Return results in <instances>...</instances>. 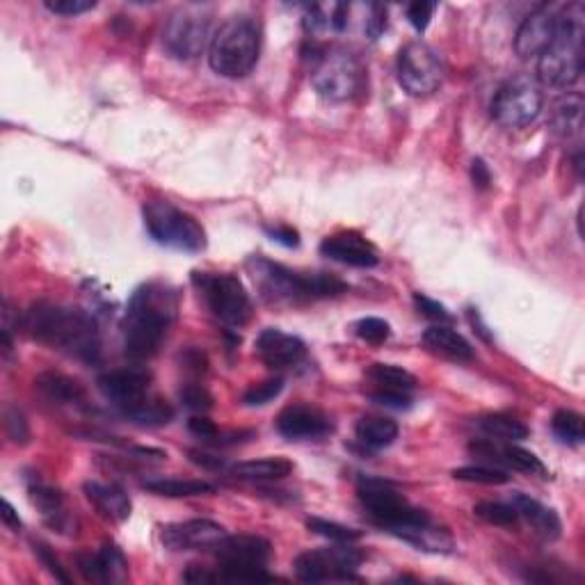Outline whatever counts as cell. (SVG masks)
<instances>
[{"label":"cell","instance_id":"1","mask_svg":"<svg viewBox=\"0 0 585 585\" xmlns=\"http://www.w3.org/2000/svg\"><path fill=\"white\" fill-rule=\"evenodd\" d=\"M23 327H26L32 339L67 352L71 357L83 359V362H96L99 359V327L83 309L37 302L23 316Z\"/></svg>","mask_w":585,"mask_h":585},{"label":"cell","instance_id":"2","mask_svg":"<svg viewBox=\"0 0 585 585\" xmlns=\"http://www.w3.org/2000/svg\"><path fill=\"white\" fill-rule=\"evenodd\" d=\"M179 300L170 286L144 284L133 293L124 318V352L133 362H147L163 346L174 323Z\"/></svg>","mask_w":585,"mask_h":585},{"label":"cell","instance_id":"3","mask_svg":"<svg viewBox=\"0 0 585 585\" xmlns=\"http://www.w3.org/2000/svg\"><path fill=\"white\" fill-rule=\"evenodd\" d=\"M585 5L581 0L563 5L554 42L538 58V76L549 87H570L583 74Z\"/></svg>","mask_w":585,"mask_h":585},{"label":"cell","instance_id":"4","mask_svg":"<svg viewBox=\"0 0 585 585\" xmlns=\"http://www.w3.org/2000/svg\"><path fill=\"white\" fill-rule=\"evenodd\" d=\"M261 28L250 14H236L215 30L208 62L218 76L245 78L259 62Z\"/></svg>","mask_w":585,"mask_h":585},{"label":"cell","instance_id":"5","mask_svg":"<svg viewBox=\"0 0 585 585\" xmlns=\"http://www.w3.org/2000/svg\"><path fill=\"white\" fill-rule=\"evenodd\" d=\"M357 494L371 522L387 528L389 533L398 535V538H403L405 533L414 531V528L430 524L426 510L412 508L403 494H398L394 487L382 483V480H364Z\"/></svg>","mask_w":585,"mask_h":585},{"label":"cell","instance_id":"6","mask_svg":"<svg viewBox=\"0 0 585 585\" xmlns=\"http://www.w3.org/2000/svg\"><path fill=\"white\" fill-rule=\"evenodd\" d=\"M316 92L332 103H346L362 96L366 90V67L355 53L334 48L323 51L314 64Z\"/></svg>","mask_w":585,"mask_h":585},{"label":"cell","instance_id":"7","mask_svg":"<svg viewBox=\"0 0 585 585\" xmlns=\"http://www.w3.org/2000/svg\"><path fill=\"white\" fill-rule=\"evenodd\" d=\"M144 227L158 245L179 252H202L206 247V231L192 215L183 213L172 202L154 199L142 208Z\"/></svg>","mask_w":585,"mask_h":585},{"label":"cell","instance_id":"8","mask_svg":"<svg viewBox=\"0 0 585 585\" xmlns=\"http://www.w3.org/2000/svg\"><path fill=\"white\" fill-rule=\"evenodd\" d=\"M192 284L202 293L208 309L220 323L243 327L252 318V300L247 288L229 272H192Z\"/></svg>","mask_w":585,"mask_h":585},{"label":"cell","instance_id":"9","mask_svg":"<svg viewBox=\"0 0 585 585\" xmlns=\"http://www.w3.org/2000/svg\"><path fill=\"white\" fill-rule=\"evenodd\" d=\"M211 7L181 5L174 10L163 28L165 51L176 60H197L211 46Z\"/></svg>","mask_w":585,"mask_h":585},{"label":"cell","instance_id":"10","mask_svg":"<svg viewBox=\"0 0 585 585\" xmlns=\"http://www.w3.org/2000/svg\"><path fill=\"white\" fill-rule=\"evenodd\" d=\"M218 579L224 581H270L266 572L270 542L259 535H227L218 549Z\"/></svg>","mask_w":585,"mask_h":585},{"label":"cell","instance_id":"11","mask_svg":"<svg viewBox=\"0 0 585 585\" xmlns=\"http://www.w3.org/2000/svg\"><path fill=\"white\" fill-rule=\"evenodd\" d=\"M542 87L531 76H515L503 83L492 101V117L506 128H526L542 110Z\"/></svg>","mask_w":585,"mask_h":585},{"label":"cell","instance_id":"12","mask_svg":"<svg viewBox=\"0 0 585 585\" xmlns=\"http://www.w3.org/2000/svg\"><path fill=\"white\" fill-rule=\"evenodd\" d=\"M398 80L403 90L412 96L435 94L444 83V64L430 44L410 42L398 53Z\"/></svg>","mask_w":585,"mask_h":585},{"label":"cell","instance_id":"13","mask_svg":"<svg viewBox=\"0 0 585 585\" xmlns=\"http://www.w3.org/2000/svg\"><path fill=\"white\" fill-rule=\"evenodd\" d=\"M364 554L352 544L334 542L332 549L307 551L295 558V574L304 583L323 581H357L355 570L362 565Z\"/></svg>","mask_w":585,"mask_h":585},{"label":"cell","instance_id":"14","mask_svg":"<svg viewBox=\"0 0 585 585\" xmlns=\"http://www.w3.org/2000/svg\"><path fill=\"white\" fill-rule=\"evenodd\" d=\"M560 14H563V3H544L526 16L515 37V51L519 58H540L547 51L558 32Z\"/></svg>","mask_w":585,"mask_h":585},{"label":"cell","instance_id":"15","mask_svg":"<svg viewBox=\"0 0 585 585\" xmlns=\"http://www.w3.org/2000/svg\"><path fill=\"white\" fill-rule=\"evenodd\" d=\"M252 275L259 284L263 298L272 302H300L307 300L304 291V272H293L268 259H254L250 263Z\"/></svg>","mask_w":585,"mask_h":585},{"label":"cell","instance_id":"16","mask_svg":"<svg viewBox=\"0 0 585 585\" xmlns=\"http://www.w3.org/2000/svg\"><path fill=\"white\" fill-rule=\"evenodd\" d=\"M160 540L170 551H211L227 540V531L211 519H190L165 526Z\"/></svg>","mask_w":585,"mask_h":585},{"label":"cell","instance_id":"17","mask_svg":"<svg viewBox=\"0 0 585 585\" xmlns=\"http://www.w3.org/2000/svg\"><path fill=\"white\" fill-rule=\"evenodd\" d=\"M277 430L286 439H320L332 432V421L323 410L314 405H288L282 414L277 416Z\"/></svg>","mask_w":585,"mask_h":585},{"label":"cell","instance_id":"18","mask_svg":"<svg viewBox=\"0 0 585 585\" xmlns=\"http://www.w3.org/2000/svg\"><path fill=\"white\" fill-rule=\"evenodd\" d=\"M256 352H259L263 364L279 371V368L300 364L307 357V346L298 336L277 330V327H268L256 339Z\"/></svg>","mask_w":585,"mask_h":585},{"label":"cell","instance_id":"19","mask_svg":"<svg viewBox=\"0 0 585 585\" xmlns=\"http://www.w3.org/2000/svg\"><path fill=\"white\" fill-rule=\"evenodd\" d=\"M99 391L108 400H112L117 407H122L131 400L144 396L149 391L151 384V373L142 366H128V368H117V371L103 373L99 380Z\"/></svg>","mask_w":585,"mask_h":585},{"label":"cell","instance_id":"20","mask_svg":"<svg viewBox=\"0 0 585 585\" xmlns=\"http://www.w3.org/2000/svg\"><path fill=\"white\" fill-rule=\"evenodd\" d=\"M320 254L352 268H375L380 263L378 250L366 238L352 234V231L325 238L320 243Z\"/></svg>","mask_w":585,"mask_h":585},{"label":"cell","instance_id":"21","mask_svg":"<svg viewBox=\"0 0 585 585\" xmlns=\"http://www.w3.org/2000/svg\"><path fill=\"white\" fill-rule=\"evenodd\" d=\"M76 563L87 581L124 583L128 579V563L115 544H103V549L96 554H80Z\"/></svg>","mask_w":585,"mask_h":585},{"label":"cell","instance_id":"22","mask_svg":"<svg viewBox=\"0 0 585 585\" xmlns=\"http://www.w3.org/2000/svg\"><path fill=\"white\" fill-rule=\"evenodd\" d=\"M512 508L517 510L519 519H524V522L531 526L533 531L540 535V538H544V540H558L560 538L563 524H560L556 512L547 506H542L540 501H535V499H531V496L519 492V494L512 496Z\"/></svg>","mask_w":585,"mask_h":585},{"label":"cell","instance_id":"23","mask_svg":"<svg viewBox=\"0 0 585 585\" xmlns=\"http://www.w3.org/2000/svg\"><path fill=\"white\" fill-rule=\"evenodd\" d=\"M583 94L581 92H567L554 101L549 112V126L551 131L560 138H579L583 131Z\"/></svg>","mask_w":585,"mask_h":585},{"label":"cell","instance_id":"24","mask_svg":"<svg viewBox=\"0 0 585 585\" xmlns=\"http://www.w3.org/2000/svg\"><path fill=\"white\" fill-rule=\"evenodd\" d=\"M85 496L92 506L101 512L110 522H124L131 515V499L119 485L108 483H85Z\"/></svg>","mask_w":585,"mask_h":585},{"label":"cell","instance_id":"25","mask_svg":"<svg viewBox=\"0 0 585 585\" xmlns=\"http://www.w3.org/2000/svg\"><path fill=\"white\" fill-rule=\"evenodd\" d=\"M119 412H122L128 421L138 423V426H144V428L165 426V423H170L174 419V407L160 396L151 394V391H147V394L140 398L131 400V403L122 405L119 407Z\"/></svg>","mask_w":585,"mask_h":585},{"label":"cell","instance_id":"26","mask_svg":"<svg viewBox=\"0 0 585 585\" xmlns=\"http://www.w3.org/2000/svg\"><path fill=\"white\" fill-rule=\"evenodd\" d=\"M423 343H426V348L430 352L442 355L446 359H453V362H471V359H474V348H471V343L448 325L428 327V330L423 332Z\"/></svg>","mask_w":585,"mask_h":585},{"label":"cell","instance_id":"27","mask_svg":"<svg viewBox=\"0 0 585 585\" xmlns=\"http://www.w3.org/2000/svg\"><path fill=\"white\" fill-rule=\"evenodd\" d=\"M355 435L366 451H382L396 442L398 423L387 416H364L357 421Z\"/></svg>","mask_w":585,"mask_h":585},{"label":"cell","instance_id":"28","mask_svg":"<svg viewBox=\"0 0 585 585\" xmlns=\"http://www.w3.org/2000/svg\"><path fill=\"white\" fill-rule=\"evenodd\" d=\"M37 389L42 391V396L51 400V403H58V405H76L80 400L85 398V391L80 387V382H76L74 378H67V375L62 373H42L37 375Z\"/></svg>","mask_w":585,"mask_h":585},{"label":"cell","instance_id":"29","mask_svg":"<svg viewBox=\"0 0 585 585\" xmlns=\"http://www.w3.org/2000/svg\"><path fill=\"white\" fill-rule=\"evenodd\" d=\"M30 501L35 503L37 510L42 512L44 522L48 526L58 528V531H64L67 528V508H64V496L55 490V487L48 485H32L30 487Z\"/></svg>","mask_w":585,"mask_h":585},{"label":"cell","instance_id":"30","mask_svg":"<svg viewBox=\"0 0 585 585\" xmlns=\"http://www.w3.org/2000/svg\"><path fill=\"white\" fill-rule=\"evenodd\" d=\"M293 462L286 458H263V460H250V462H238L236 467H231V474L240 480H282L291 476Z\"/></svg>","mask_w":585,"mask_h":585},{"label":"cell","instance_id":"31","mask_svg":"<svg viewBox=\"0 0 585 585\" xmlns=\"http://www.w3.org/2000/svg\"><path fill=\"white\" fill-rule=\"evenodd\" d=\"M144 490L154 492L167 499H188V496L213 494L215 487L206 480H183V478H149L144 480Z\"/></svg>","mask_w":585,"mask_h":585},{"label":"cell","instance_id":"32","mask_svg":"<svg viewBox=\"0 0 585 585\" xmlns=\"http://www.w3.org/2000/svg\"><path fill=\"white\" fill-rule=\"evenodd\" d=\"M478 428L494 442L517 444L528 437V428L524 423L506 414H487L483 419H478Z\"/></svg>","mask_w":585,"mask_h":585},{"label":"cell","instance_id":"33","mask_svg":"<svg viewBox=\"0 0 585 585\" xmlns=\"http://www.w3.org/2000/svg\"><path fill=\"white\" fill-rule=\"evenodd\" d=\"M366 378L373 384H378L380 389L405 391V394H410V391L416 387L414 375L394 364H371L366 371Z\"/></svg>","mask_w":585,"mask_h":585},{"label":"cell","instance_id":"34","mask_svg":"<svg viewBox=\"0 0 585 585\" xmlns=\"http://www.w3.org/2000/svg\"><path fill=\"white\" fill-rule=\"evenodd\" d=\"M551 430H554V435L567 446H581L585 439L583 416L572 410L556 412L554 419H551Z\"/></svg>","mask_w":585,"mask_h":585},{"label":"cell","instance_id":"35","mask_svg":"<svg viewBox=\"0 0 585 585\" xmlns=\"http://www.w3.org/2000/svg\"><path fill=\"white\" fill-rule=\"evenodd\" d=\"M474 515L483 522L492 524V526H517L519 524V515L517 510L512 508V503H494V501H483L478 503L474 508Z\"/></svg>","mask_w":585,"mask_h":585},{"label":"cell","instance_id":"36","mask_svg":"<svg viewBox=\"0 0 585 585\" xmlns=\"http://www.w3.org/2000/svg\"><path fill=\"white\" fill-rule=\"evenodd\" d=\"M453 478L462 480V483H478V485H506L510 480L508 471L496 469V467H485V464L455 469Z\"/></svg>","mask_w":585,"mask_h":585},{"label":"cell","instance_id":"37","mask_svg":"<svg viewBox=\"0 0 585 585\" xmlns=\"http://www.w3.org/2000/svg\"><path fill=\"white\" fill-rule=\"evenodd\" d=\"M307 528L309 531H314L316 535H323V538H327L330 542H339V544H355L359 538H362V533L355 531V528H348L336 522H327V519H320V517H309Z\"/></svg>","mask_w":585,"mask_h":585},{"label":"cell","instance_id":"38","mask_svg":"<svg viewBox=\"0 0 585 585\" xmlns=\"http://www.w3.org/2000/svg\"><path fill=\"white\" fill-rule=\"evenodd\" d=\"M282 391H284V380L282 378L263 380L259 384H252V387L245 391L243 403L247 407H263V405H268L270 400H275L279 394H282Z\"/></svg>","mask_w":585,"mask_h":585},{"label":"cell","instance_id":"39","mask_svg":"<svg viewBox=\"0 0 585 585\" xmlns=\"http://www.w3.org/2000/svg\"><path fill=\"white\" fill-rule=\"evenodd\" d=\"M355 334L359 336V339L366 341V343H373V346H380V343H384L389 339L391 334V327L387 320L382 318H362L357 320L355 323Z\"/></svg>","mask_w":585,"mask_h":585},{"label":"cell","instance_id":"40","mask_svg":"<svg viewBox=\"0 0 585 585\" xmlns=\"http://www.w3.org/2000/svg\"><path fill=\"white\" fill-rule=\"evenodd\" d=\"M179 398H181V403L192 412L204 414L213 407V396L208 394L206 387H202V384H197V382L183 384L181 391H179Z\"/></svg>","mask_w":585,"mask_h":585},{"label":"cell","instance_id":"41","mask_svg":"<svg viewBox=\"0 0 585 585\" xmlns=\"http://www.w3.org/2000/svg\"><path fill=\"white\" fill-rule=\"evenodd\" d=\"M414 304H416V309H419L421 316L435 320L437 325H451L453 323L451 311H448L444 304H439L437 300L428 298V295L414 293Z\"/></svg>","mask_w":585,"mask_h":585},{"label":"cell","instance_id":"42","mask_svg":"<svg viewBox=\"0 0 585 585\" xmlns=\"http://www.w3.org/2000/svg\"><path fill=\"white\" fill-rule=\"evenodd\" d=\"M5 430H7V437L12 439L14 444H28L30 439V430H28V421L26 416H23L16 407H7L5 414Z\"/></svg>","mask_w":585,"mask_h":585},{"label":"cell","instance_id":"43","mask_svg":"<svg viewBox=\"0 0 585 585\" xmlns=\"http://www.w3.org/2000/svg\"><path fill=\"white\" fill-rule=\"evenodd\" d=\"M44 7L48 12L60 16H78L94 10L96 3L94 0H46Z\"/></svg>","mask_w":585,"mask_h":585},{"label":"cell","instance_id":"44","mask_svg":"<svg viewBox=\"0 0 585 585\" xmlns=\"http://www.w3.org/2000/svg\"><path fill=\"white\" fill-rule=\"evenodd\" d=\"M368 396H371L373 403H378L382 407H391V410H407V407L412 405V398L410 394H405V391L378 389V391H371Z\"/></svg>","mask_w":585,"mask_h":585},{"label":"cell","instance_id":"45","mask_svg":"<svg viewBox=\"0 0 585 585\" xmlns=\"http://www.w3.org/2000/svg\"><path fill=\"white\" fill-rule=\"evenodd\" d=\"M435 3H426V0H416V3L407 5V21L412 23L416 30H426L432 19V12H435Z\"/></svg>","mask_w":585,"mask_h":585},{"label":"cell","instance_id":"46","mask_svg":"<svg viewBox=\"0 0 585 585\" xmlns=\"http://www.w3.org/2000/svg\"><path fill=\"white\" fill-rule=\"evenodd\" d=\"M35 554L39 556V560H42V563L46 565V570L51 572L55 576V579L62 581V583H69V576H67V572H64V567L60 565V560L53 556V551L48 549L46 544L35 542Z\"/></svg>","mask_w":585,"mask_h":585},{"label":"cell","instance_id":"47","mask_svg":"<svg viewBox=\"0 0 585 585\" xmlns=\"http://www.w3.org/2000/svg\"><path fill=\"white\" fill-rule=\"evenodd\" d=\"M188 428L192 435H197L199 439H206V442H213V439L220 435L218 426H215L211 419H206V416H192V419L188 421Z\"/></svg>","mask_w":585,"mask_h":585},{"label":"cell","instance_id":"48","mask_svg":"<svg viewBox=\"0 0 585 585\" xmlns=\"http://www.w3.org/2000/svg\"><path fill=\"white\" fill-rule=\"evenodd\" d=\"M266 234L275 240V243H282L286 247H298L300 245V236L298 231L282 227V224H275V227H266Z\"/></svg>","mask_w":585,"mask_h":585},{"label":"cell","instance_id":"49","mask_svg":"<svg viewBox=\"0 0 585 585\" xmlns=\"http://www.w3.org/2000/svg\"><path fill=\"white\" fill-rule=\"evenodd\" d=\"M471 179H474V186L480 188V190H485L492 183V174H490V170H487V165L480 158L471 163Z\"/></svg>","mask_w":585,"mask_h":585},{"label":"cell","instance_id":"50","mask_svg":"<svg viewBox=\"0 0 585 585\" xmlns=\"http://www.w3.org/2000/svg\"><path fill=\"white\" fill-rule=\"evenodd\" d=\"M192 460H195L197 464H202V467H208V469H222L224 462L220 458H215V455H208V453H202V451H192Z\"/></svg>","mask_w":585,"mask_h":585},{"label":"cell","instance_id":"51","mask_svg":"<svg viewBox=\"0 0 585 585\" xmlns=\"http://www.w3.org/2000/svg\"><path fill=\"white\" fill-rule=\"evenodd\" d=\"M3 522H5V526L14 528V531H19L21 528V519H19V515H16V510L12 508L10 501H3Z\"/></svg>","mask_w":585,"mask_h":585},{"label":"cell","instance_id":"52","mask_svg":"<svg viewBox=\"0 0 585 585\" xmlns=\"http://www.w3.org/2000/svg\"><path fill=\"white\" fill-rule=\"evenodd\" d=\"M572 167H574L576 176H579V179H581V172H583V156H581V151H576V156L572 160Z\"/></svg>","mask_w":585,"mask_h":585}]
</instances>
